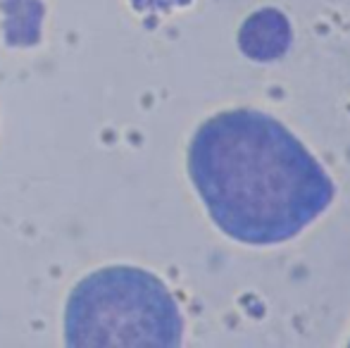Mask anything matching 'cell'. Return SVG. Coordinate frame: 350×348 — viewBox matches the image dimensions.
<instances>
[{"instance_id": "1", "label": "cell", "mask_w": 350, "mask_h": 348, "mask_svg": "<svg viewBox=\"0 0 350 348\" xmlns=\"http://www.w3.org/2000/svg\"><path fill=\"white\" fill-rule=\"evenodd\" d=\"M170 296L136 269H100L74 289L67 306L70 346H160L174 332Z\"/></svg>"}]
</instances>
